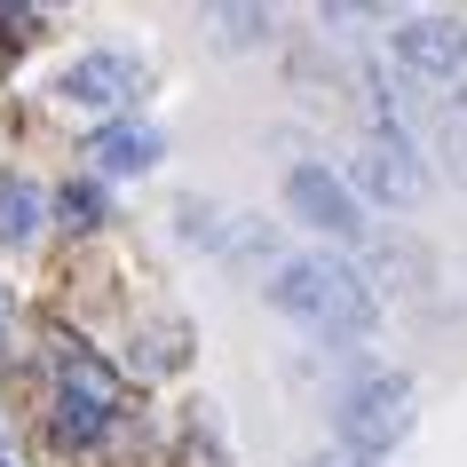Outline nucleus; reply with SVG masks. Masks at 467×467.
<instances>
[{
  "label": "nucleus",
  "mask_w": 467,
  "mask_h": 467,
  "mask_svg": "<svg viewBox=\"0 0 467 467\" xmlns=\"http://www.w3.org/2000/svg\"><path fill=\"white\" fill-rule=\"evenodd\" d=\"M8 325H16V294L0 285V348H8Z\"/></svg>",
  "instance_id": "dca6fc26"
},
{
  "label": "nucleus",
  "mask_w": 467,
  "mask_h": 467,
  "mask_svg": "<svg viewBox=\"0 0 467 467\" xmlns=\"http://www.w3.org/2000/svg\"><path fill=\"white\" fill-rule=\"evenodd\" d=\"M214 25H222V40H230V48H254V40L270 32V8H222Z\"/></svg>",
  "instance_id": "f8f14e48"
},
{
  "label": "nucleus",
  "mask_w": 467,
  "mask_h": 467,
  "mask_svg": "<svg viewBox=\"0 0 467 467\" xmlns=\"http://www.w3.org/2000/svg\"><path fill=\"white\" fill-rule=\"evenodd\" d=\"M0 467H8V460H0Z\"/></svg>",
  "instance_id": "f3484780"
},
{
  "label": "nucleus",
  "mask_w": 467,
  "mask_h": 467,
  "mask_svg": "<svg viewBox=\"0 0 467 467\" xmlns=\"http://www.w3.org/2000/svg\"><path fill=\"white\" fill-rule=\"evenodd\" d=\"M143 372H174L182 365V325H167V333H143V357H135Z\"/></svg>",
  "instance_id": "ddd939ff"
},
{
  "label": "nucleus",
  "mask_w": 467,
  "mask_h": 467,
  "mask_svg": "<svg viewBox=\"0 0 467 467\" xmlns=\"http://www.w3.org/2000/svg\"><path fill=\"white\" fill-rule=\"evenodd\" d=\"M270 309L309 325L317 341H365L372 325H380V294L341 254H294V262H277L270 270Z\"/></svg>",
  "instance_id": "f257e3e1"
},
{
  "label": "nucleus",
  "mask_w": 467,
  "mask_h": 467,
  "mask_svg": "<svg viewBox=\"0 0 467 467\" xmlns=\"http://www.w3.org/2000/svg\"><path fill=\"white\" fill-rule=\"evenodd\" d=\"M48 428H56V443H72V451L103 443L111 428H119V372L64 341L56 348V420Z\"/></svg>",
  "instance_id": "f03ea898"
},
{
  "label": "nucleus",
  "mask_w": 467,
  "mask_h": 467,
  "mask_svg": "<svg viewBox=\"0 0 467 467\" xmlns=\"http://www.w3.org/2000/svg\"><path fill=\"white\" fill-rule=\"evenodd\" d=\"M301 467H372V460H348V451H317V460H301Z\"/></svg>",
  "instance_id": "2eb2a0df"
},
{
  "label": "nucleus",
  "mask_w": 467,
  "mask_h": 467,
  "mask_svg": "<svg viewBox=\"0 0 467 467\" xmlns=\"http://www.w3.org/2000/svg\"><path fill=\"white\" fill-rule=\"evenodd\" d=\"M40 32V8H0V40H32Z\"/></svg>",
  "instance_id": "4468645a"
},
{
  "label": "nucleus",
  "mask_w": 467,
  "mask_h": 467,
  "mask_svg": "<svg viewBox=\"0 0 467 467\" xmlns=\"http://www.w3.org/2000/svg\"><path fill=\"white\" fill-rule=\"evenodd\" d=\"M412 412H420V389L404 380V372H365V380L341 396V412H333L341 451H348V460H380V451H396V443L412 436Z\"/></svg>",
  "instance_id": "7ed1b4c3"
},
{
  "label": "nucleus",
  "mask_w": 467,
  "mask_h": 467,
  "mask_svg": "<svg viewBox=\"0 0 467 467\" xmlns=\"http://www.w3.org/2000/svg\"><path fill=\"white\" fill-rule=\"evenodd\" d=\"M40 214H48L40 182H25V174H0V246H25L32 230H40Z\"/></svg>",
  "instance_id": "1a4fd4ad"
},
{
  "label": "nucleus",
  "mask_w": 467,
  "mask_h": 467,
  "mask_svg": "<svg viewBox=\"0 0 467 467\" xmlns=\"http://www.w3.org/2000/svg\"><path fill=\"white\" fill-rule=\"evenodd\" d=\"M56 214H64V230H96L103 222V182H64L56 191Z\"/></svg>",
  "instance_id": "9d476101"
},
{
  "label": "nucleus",
  "mask_w": 467,
  "mask_h": 467,
  "mask_svg": "<svg viewBox=\"0 0 467 467\" xmlns=\"http://www.w3.org/2000/svg\"><path fill=\"white\" fill-rule=\"evenodd\" d=\"M357 182L380 206H420V191H428V167H420L412 135H404V119H396L389 103H372V127H365V143H357Z\"/></svg>",
  "instance_id": "39448f33"
},
{
  "label": "nucleus",
  "mask_w": 467,
  "mask_h": 467,
  "mask_svg": "<svg viewBox=\"0 0 467 467\" xmlns=\"http://www.w3.org/2000/svg\"><path fill=\"white\" fill-rule=\"evenodd\" d=\"M396 64L412 88L436 96V111H460L467 103V32L451 16H404L396 25Z\"/></svg>",
  "instance_id": "20e7f679"
},
{
  "label": "nucleus",
  "mask_w": 467,
  "mask_h": 467,
  "mask_svg": "<svg viewBox=\"0 0 467 467\" xmlns=\"http://www.w3.org/2000/svg\"><path fill=\"white\" fill-rule=\"evenodd\" d=\"M135 88H143V64L127 48H96L56 72V103H72V111H119Z\"/></svg>",
  "instance_id": "0eeeda50"
},
{
  "label": "nucleus",
  "mask_w": 467,
  "mask_h": 467,
  "mask_svg": "<svg viewBox=\"0 0 467 467\" xmlns=\"http://www.w3.org/2000/svg\"><path fill=\"white\" fill-rule=\"evenodd\" d=\"M88 159H96V174H150L167 159V135L143 127V119H111V127H96Z\"/></svg>",
  "instance_id": "6e6552de"
},
{
  "label": "nucleus",
  "mask_w": 467,
  "mask_h": 467,
  "mask_svg": "<svg viewBox=\"0 0 467 467\" xmlns=\"http://www.w3.org/2000/svg\"><path fill=\"white\" fill-rule=\"evenodd\" d=\"M285 206H294L309 230H325V238H341V246H365V206H357V191H348L333 167H294L285 174Z\"/></svg>",
  "instance_id": "423d86ee"
},
{
  "label": "nucleus",
  "mask_w": 467,
  "mask_h": 467,
  "mask_svg": "<svg viewBox=\"0 0 467 467\" xmlns=\"http://www.w3.org/2000/svg\"><path fill=\"white\" fill-rule=\"evenodd\" d=\"M436 150H443V167H451V182L467 191V103L460 111H436Z\"/></svg>",
  "instance_id": "9b49d317"
}]
</instances>
